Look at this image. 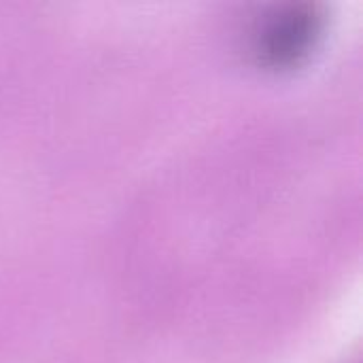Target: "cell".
Returning <instances> with one entry per match:
<instances>
[{"mask_svg": "<svg viewBox=\"0 0 363 363\" xmlns=\"http://www.w3.org/2000/svg\"><path fill=\"white\" fill-rule=\"evenodd\" d=\"M317 13L311 6H287L270 15L257 30V53L285 64L304 53L317 34Z\"/></svg>", "mask_w": 363, "mask_h": 363, "instance_id": "1", "label": "cell"}]
</instances>
